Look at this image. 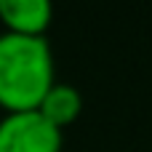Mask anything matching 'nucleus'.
Here are the masks:
<instances>
[{"instance_id": "1", "label": "nucleus", "mask_w": 152, "mask_h": 152, "mask_svg": "<svg viewBox=\"0 0 152 152\" xmlns=\"http://www.w3.org/2000/svg\"><path fill=\"white\" fill-rule=\"evenodd\" d=\"M53 83V51L45 37L0 32V107L5 112L37 110Z\"/></svg>"}, {"instance_id": "2", "label": "nucleus", "mask_w": 152, "mask_h": 152, "mask_svg": "<svg viewBox=\"0 0 152 152\" xmlns=\"http://www.w3.org/2000/svg\"><path fill=\"white\" fill-rule=\"evenodd\" d=\"M64 134L40 110L5 112L0 118V152H61Z\"/></svg>"}, {"instance_id": "3", "label": "nucleus", "mask_w": 152, "mask_h": 152, "mask_svg": "<svg viewBox=\"0 0 152 152\" xmlns=\"http://www.w3.org/2000/svg\"><path fill=\"white\" fill-rule=\"evenodd\" d=\"M53 19V8L48 0H0V21L3 32L45 37V29Z\"/></svg>"}, {"instance_id": "4", "label": "nucleus", "mask_w": 152, "mask_h": 152, "mask_svg": "<svg viewBox=\"0 0 152 152\" xmlns=\"http://www.w3.org/2000/svg\"><path fill=\"white\" fill-rule=\"evenodd\" d=\"M37 110H40V115L48 123H53L59 131H64L69 123H75L80 118V112H83V96L69 83H53L48 88V94L43 96V102H40Z\"/></svg>"}]
</instances>
